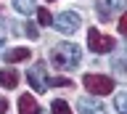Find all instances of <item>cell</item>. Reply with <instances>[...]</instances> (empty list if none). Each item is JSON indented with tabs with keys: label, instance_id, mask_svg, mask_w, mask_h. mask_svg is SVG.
Returning a JSON list of instances; mask_svg holds the SVG:
<instances>
[{
	"label": "cell",
	"instance_id": "obj_13",
	"mask_svg": "<svg viewBox=\"0 0 127 114\" xmlns=\"http://www.w3.org/2000/svg\"><path fill=\"white\" fill-rule=\"evenodd\" d=\"M37 21L42 27H48V24H53V16L48 13V8H37Z\"/></svg>",
	"mask_w": 127,
	"mask_h": 114
},
{
	"label": "cell",
	"instance_id": "obj_7",
	"mask_svg": "<svg viewBox=\"0 0 127 114\" xmlns=\"http://www.w3.org/2000/svg\"><path fill=\"white\" fill-rule=\"evenodd\" d=\"M19 114H40V104L34 101L32 93H21V98H19Z\"/></svg>",
	"mask_w": 127,
	"mask_h": 114
},
{
	"label": "cell",
	"instance_id": "obj_10",
	"mask_svg": "<svg viewBox=\"0 0 127 114\" xmlns=\"http://www.w3.org/2000/svg\"><path fill=\"white\" fill-rule=\"evenodd\" d=\"M13 8L19 11V13H32V11L37 8V3H34V0H13Z\"/></svg>",
	"mask_w": 127,
	"mask_h": 114
},
{
	"label": "cell",
	"instance_id": "obj_2",
	"mask_svg": "<svg viewBox=\"0 0 127 114\" xmlns=\"http://www.w3.org/2000/svg\"><path fill=\"white\" fill-rule=\"evenodd\" d=\"M82 85H85L90 93H95V96H106V93L114 90V80L106 77V74H85V77H82Z\"/></svg>",
	"mask_w": 127,
	"mask_h": 114
},
{
	"label": "cell",
	"instance_id": "obj_20",
	"mask_svg": "<svg viewBox=\"0 0 127 114\" xmlns=\"http://www.w3.org/2000/svg\"><path fill=\"white\" fill-rule=\"evenodd\" d=\"M48 3H56V0H48Z\"/></svg>",
	"mask_w": 127,
	"mask_h": 114
},
{
	"label": "cell",
	"instance_id": "obj_18",
	"mask_svg": "<svg viewBox=\"0 0 127 114\" xmlns=\"http://www.w3.org/2000/svg\"><path fill=\"white\" fill-rule=\"evenodd\" d=\"M8 112V101H5V98H0V114H5Z\"/></svg>",
	"mask_w": 127,
	"mask_h": 114
},
{
	"label": "cell",
	"instance_id": "obj_19",
	"mask_svg": "<svg viewBox=\"0 0 127 114\" xmlns=\"http://www.w3.org/2000/svg\"><path fill=\"white\" fill-rule=\"evenodd\" d=\"M3 42H5V32H3V19H0V48H3Z\"/></svg>",
	"mask_w": 127,
	"mask_h": 114
},
{
	"label": "cell",
	"instance_id": "obj_16",
	"mask_svg": "<svg viewBox=\"0 0 127 114\" xmlns=\"http://www.w3.org/2000/svg\"><path fill=\"white\" fill-rule=\"evenodd\" d=\"M109 8H127V0H106Z\"/></svg>",
	"mask_w": 127,
	"mask_h": 114
},
{
	"label": "cell",
	"instance_id": "obj_17",
	"mask_svg": "<svg viewBox=\"0 0 127 114\" xmlns=\"http://www.w3.org/2000/svg\"><path fill=\"white\" fill-rule=\"evenodd\" d=\"M119 32L127 37V13H122V19H119Z\"/></svg>",
	"mask_w": 127,
	"mask_h": 114
},
{
	"label": "cell",
	"instance_id": "obj_9",
	"mask_svg": "<svg viewBox=\"0 0 127 114\" xmlns=\"http://www.w3.org/2000/svg\"><path fill=\"white\" fill-rule=\"evenodd\" d=\"M0 85L3 88H16L19 85V72H13V69H0Z\"/></svg>",
	"mask_w": 127,
	"mask_h": 114
},
{
	"label": "cell",
	"instance_id": "obj_5",
	"mask_svg": "<svg viewBox=\"0 0 127 114\" xmlns=\"http://www.w3.org/2000/svg\"><path fill=\"white\" fill-rule=\"evenodd\" d=\"M29 82H32V88L37 90V93H42V90L48 88V77H45V64H42V61H37V64L32 66L29 72Z\"/></svg>",
	"mask_w": 127,
	"mask_h": 114
},
{
	"label": "cell",
	"instance_id": "obj_15",
	"mask_svg": "<svg viewBox=\"0 0 127 114\" xmlns=\"http://www.w3.org/2000/svg\"><path fill=\"white\" fill-rule=\"evenodd\" d=\"M24 32H27L29 40H37V37H40V32H37V27H34V24H24Z\"/></svg>",
	"mask_w": 127,
	"mask_h": 114
},
{
	"label": "cell",
	"instance_id": "obj_12",
	"mask_svg": "<svg viewBox=\"0 0 127 114\" xmlns=\"http://www.w3.org/2000/svg\"><path fill=\"white\" fill-rule=\"evenodd\" d=\"M50 109H53V114H71L69 104H66V101H61V98H56L53 104H50Z\"/></svg>",
	"mask_w": 127,
	"mask_h": 114
},
{
	"label": "cell",
	"instance_id": "obj_11",
	"mask_svg": "<svg viewBox=\"0 0 127 114\" xmlns=\"http://www.w3.org/2000/svg\"><path fill=\"white\" fill-rule=\"evenodd\" d=\"M48 88H71L69 77H48Z\"/></svg>",
	"mask_w": 127,
	"mask_h": 114
},
{
	"label": "cell",
	"instance_id": "obj_1",
	"mask_svg": "<svg viewBox=\"0 0 127 114\" xmlns=\"http://www.w3.org/2000/svg\"><path fill=\"white\" fill-rule=\"evenodd\" d=\"M50 58H53V64L58 69H77L82 64V50L74 42H64V45H56L53 48V56Z\"/></svg>",
	"mask_w": 127,
	"mask_h": 114
},
{
	"label": "cell",
	"instance_id": "obj_6",
	"mask_svg": "<svg viewBox=\"0 0 127 114\" xmlns=\"http://www.w3.org/2000/svg\"><path fill=\"white\" fill-rule=\"evenodd\" d=\"M77 109H79V114H106V106L98 98H79Z\"/></svg>",
	"mask_w": 127,
	"mask_h": 114
},
{
	"label": "cell",
	"instance_id": "obj_8",
	"mask_svg": "<svg viewBox=\"0 0 127 114\" xmlns=\"http://www.w3.org/2000/svg\"><path fill=\"white\" fill-rule=\"evenodd\" d=\"M32 56V50L29 48H11L3 53V58H5L8 64H19V61H27V58Z\"/></svg>",
	"mask_w": 127,
	"mask_h": 114
},
{
	"label": "cell",
	"instance_id": "obj_3",
	"mask_svg": "<svg viewBox=\"0 0 127 114\" xmlns=\"http://www.w3.org/2000/svg\"><path fill=\"white\" fill-rule=\"evenodd\" d=\"M114 37L109 35H101L98 29H87V50H93V53H109L114 50Z\"/></svg>",
	"mask_w": 127,
	"mask_h": 114
},
{
	"label": "cell",
	"instance_id": "obj_14",
	"mask_svg": "<svg viewBox=\"0 0 127 114\" xmlns=\"http://www.w3.org/2000/svg\"><path fill=\"white\" fill-rule=\"evenodd\" d=\"M114 104H117V112L119 114H127V93H119L114 98Z\"/></svg>",
	"mask_w": 127,
	"mask_h": 114
},
{
	"label": "cell",
	"instance_id": "obj_4",
	"mask_svg": "<svg viewBox=\"0 0 127 114\" xmlns=\"http://www.w3.org/2000/svg\"><path fill=\"white\" fill-rule=\"evenodd\" d=\"M53 24H56L58 32L71 35V32H77V29H79V16H77V13H71V11H64V13H58V16L53 19Z\"/></svg>",
	"mask_w": 127,
	"mask_h": 114
}]
</instances>
